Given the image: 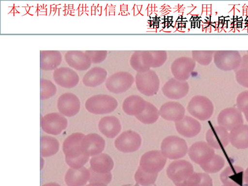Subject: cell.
Segmentation results:
<instances>
[{
    "mask_svg": "<svg viewBox=\"0 0 248 186\" xmlns=\"http://www.w3.org/2000/svg\"><path fill=\"white\" fill-rule=\"evenodd\" d=\"M84 136L82 133H75L66 138L63 142L65 162L71 169L82 168L89 160L90 156L85 154L82 147Z\"/></svg>",
    "mask_w": 248,
    "mask_h": 186,
    "instance_id": "cell-1",
    "label": "cell"
},
{
    "mask_svg": "<svg viewBox=\"0 0 248 186\" xmlns=\"http://www.w3.org/2000/svg\"><path fill=\"white\" fill-rule=\"evenodd\" d=\"M117 100L107 94L94 95L87 100L85 107L94 114H106L112 112L118 107Z\"/></svg>",
    "mask_w": 248,
    "mask_h": 186,
    "instance_id": "cell-2",
    "label": "cell"
},
{
    "mask_svg": "<svg viewBox=\"0 0 248 186\" xmlns=\"http://www.w3.org/2000/svg\"><path fill=\"white\" fill-rule=\"evenodd\" d=\"M162 154L171 160L183 158L188 151V147L185 140L176 136H170L165 138L161 146Z\"/></svg>",
    "mask_w": 248,
    "mask_h": 186,
    "instance_id": "cell-3",
    "label": "cell"
},
{
    "mask_svg": "<svg viewBox=\"0 0 248 186\" xmlns=\"http://www.w3.org/2000/svg\"><path fill=\"white\" fill-rule=\"evenodd\" d=\"M136 85L141 93L147 96H152L158 93L160 81L156 74L149 70L137 75Z\"/></svg>",
    "mask_w": 248,
    "mask_h": 186,
    "instance_id": "cell-4",
    "label": "cell"
},
{
    "mask_svg": "<svg viewBox=\"0 0 248 186\" xmlns=\"http://www.w3.org/2000/svg\"><path fill=\"white\" fill-rule=\"evenodd\" d=\"M41 127L47 134L57 136L67 128L68 122L62 114L51 113L46 114L41 119Z\"/></svg>",
    "mask_w": 248,
    "mask_h": 186,
    "instance_id": "cell-5",
    "label": "cell"
},
{
    "mask_svg": "<svg viewBox=\"0 0 248 186\" xmlns=\"http://www.w3.org/2000/svg\"><path fill=\"white\" fill-rule=\"evenodd\" d=\"M167 159L158 150L151 151L145 153L141 156L140 167L147 173H158L166 165Z\"/></svg>",
    "mask_w": 248,
    "mask_h": 186,
    "instance_id": "cell-6",
    "label": "cell"
},
{
    "mask_svg": "<svg viewBox=\"0 0 248 186\" xmlns=\"http://www.w3.org/2000/svg\"><path fill=\"white\" fill-rule=\"evenodd\" d=\"M193 173V165L186 160L173 161L167 170L168 177L176 186L185 182Z\"/></svg>",
    "mask_w": 248,
    "mask_h": 186,
    "instance_id": "cell-7",
    "label": "cell"
},
{
    "mask_svg": "<svg viewBox=\"0 0 248 186\" xmlns=\"http://www.w3.org/2000/svg\"><path fill=\"white\" fill-rule=\"evenodd\" d=\"M187 109L191 115L204 121L211 118L214 108L212 103L207 98L195 96L189 103Z\"/></svg>",
    "mask_w": 248,
    "mask_h": 186,
    "instance_id": "cell-8",
    "label": "cell"
},
{
    "mask_svg": "<svg viewBox=\"0 0 248 186\" xmlns=\"http://www.w3.org/2000/svg\"><path fill=\"white\" fill-rule=\"evenodd\" d=\"M134 82V78L127 72H118L108 77L106 86L109 92L113 93H125L130 89Z\"/></svg>",
    "mask_w": 248,
    "mask_h": 186,
    "instance_id": "cell-9",
    "label": "cell"
},
{
    "mask_svg": "<svg viewBox=\"0 0 248 186\" xmlns=\"http://www.w3.org/2000/svg\"><path fill=\"white\" fill-rule=\"evenodd\" d=\"M116 149L123 153H132L139 150L141 145V138L132 131L124 132L114 142Z\"/></svg>",
    "mask_w": 248,
    "mask_h": 186,
    "instance_id": "cell-10",
    "label": "cell"
},
{
    "mask_svg": "<svg viewBox=\"0 0 248 186\" xmlns=\"http://www.w3.org/2000/svg\"><path fill=\"white\" fill-rule=\"evenodd\" d=\"M57 107L62 115L68 117H74L80 111V100L73 93H65L61 95L57 100Z\"/></svg>",
    "mask_w": 248,
    "mask_h": 186,
    "instance_id": "cell-11",
    "label": "cell"
},
{
    "mask_svg": "<svg viewBox=\"0 0 248 186\" xmlns=\"http://www.w3.org/2000/svg\"><path fill=\"white\" fill-rule=\"evenodd\" d=\"M188 155L195 163L202 166L207 163L216 154L213 148L207 143L200 141L190 146Z\"/></svg>",
    "mask_w": 248,
    "mask_h": 186,
    "instance_id": "cell-12",
    "label": "cell"
},
{
    "mask_svg": "<svg viewBox=\"0 0 248 186\" xmlns=\"http://www.w3.org/2000/svg\"><path fill=\"white\" fill-rule=\"evenodd\" d=\"M53 78L57 85L66 89L75 88L79 82L78 73L69 67H61L56 69L53 73Z\"/></svg>",
    "mask_w": 248,
    "mask_h": 186,
    "instance_id": "cell-13",
    "label": "cell"
},
{
    "mask_svg": "<svg viewBox=\"0 0 248 186\" xmlns=\"http://www.w3.org/2000/svg\"><path fill=\"white\" fill-rule=\"evenodd\" d=\"M206 140L214 149L220 150L226 147L230 143V136L228 131L221 126L214 127L207 131Z\"/></svg>",
    "mask_w": 248,
    "mask_h": 186,
    "instance_id": "cell-14",
    "label": "cell"
},
{
    "mask_svg": "<svg viewBox=\"0 0 248 186\" xmlns=\"http://www.w3.org/2000/svg\"><path fill=\"white\" fill-rule=\"evenodd\" d=\"M243 118L241 112L237 109L228 108L224 109L218 117L219 125L227 131H232L242 125Z\"/></svg>",
    "mask_w": 248,
    "mask_h": 186,
    "instance_id": "cell-15",
    "label": "cell"
},
{
    "mask_svg": "<svg viewBox=\"0 0 248 186\" xmlns=\"http://www.w3.org/2000/svg\"><path fill=\"white\" fill-rule=\"evenodd\" d=\"M64 59L71 68L78 71L87 70L92 64L90 57L82 51H68L64 55Z\"/></svg>",
    "mask_w": 248,
    "mask_h": 186,
    "instance_id": "cell-16",
    "label": "cell"
},
{
    "mask_svg": "<svg viewBox=\"0 0 248 186\" xmlns=\"http://www.w3.org/2000/svg\"><path fill=\"white\" fill-rule=\"evenodd\" d=\"M82 147L86 155L94 156L102 154L106 147V141L96 133H90L85 135L82 141Z\"/></svg>",
    "mask_w": 248,
    "mask_h": 186,
    "instance_id": "cell-17",
    "label": "cell"
},
{
    "mask_svg": "<svg viewBox=\"0 0 248 186\" xmlns=\"http://www.w3.org/2000/svg\"><path fill=\"white\" fill-rule=\"evenodd\" d=\"M163 93L171 99H179L185 97L188 93L189 86L187 82H179L171 79L164 86Z\"/></svg>",
    "mask_w": 248,
    "mask_h": 186,
    "instance_id": "cell-18",
    "label": "cell"
},
{
    "mask_svg": "<svg viewBox=\"0 0 248 186\" xmlns=\"http://www.w3.org/2000/svg\"><path fill=\"white\" fill-rule=\"evenodd\" d=\"M176 130L185 137L192 138L197 136L201 131L200 123L192 117L186 116L175 122Z\"/></svg>",
    "mask_w": 248,
    "mask_h": 186,
    "instance_id": "cell-19",
    "label": "cell"
},
{
    "mask_svg": "<svg viewBox=\"0 0 248 186\" xmlns=\"http://www.w3.org/2000/svg\"><path fill=\"white\" fill-rule=\"evenodd\" d=\"M89 170L83 168L78 169H69L65 175V183L68 186H85L89 181Z\"/></svg>",
    "mask_w": 248,
    "mask_h": 186,
    "instance_id": "cell-20",
    "label": "cell"
},
{
    "mask_svg": "<svg viewBox=\"0 0 248 186\" xmlns=\"http://www.w3.org/2000/svg\"><path fill=\"white\" fill-rule=\"evenodd\" d=\"M131 65L133 69L140 73L150 70L154 66V56L149 51H137L133 54L131 59Z\"/></svg>",
    "mask_w": 248,
    "mask_h": 186,
    "instance_id": "cell-21",
    "label": "cell"
},
{
    "mask_svg": "<svg viewBox=\"0 0 248 186\" xmlns=\"http://www.w3.org/2000/svg\"><path fill=\"white\" fill-rule=\"evenodd\" d=\"M100 132L108 138H115L122 130L120 121L114 116L103 117L98 123Z\"/></svg>",
    "mask_w": 248,
    "mask_h": 186,
    "instance_id": "cell-22",
    "label": "cell"
},
{
    "mask_svg": "<svg viewBox=\"0 0 248 186\" xmlns=\"http://www.w3.org/2000/svg\"><path fill=\"white\" fill-rule=\"evenodd\" d=\"M185 109L182 105L178 102H168L160 108V115L167 121L178 122L182 119Z\"/></svg>",
    "mask_w": 248,
    "mask_h": 186,
    "instance_id": "cell-23",
    "label": "cell"
},
{
    "mask_svg": "<svg viewBox=\"0 0 248 186\" xmlns=\"http://www.w3.org/2000/svg\"><path fill=\"white\" fill-rule=\"evenodd\" d=\"M222 183L228 186H243L244 172L241 167L233 166L228 167L221 174Z\"/></svg>",
    "mask_w": 248,
    "mask_h": 186,
    "instance_id": "cell-24",
    "label": "cell"
},
{
    "mask_svg": "<svg viewBox=\"0 0 248 186\" xmlns=\"http://www.w3.org/2000/svg\"><path fill=\"white\" fill-rule=\"evenodd\" d=\"M62 55L57 50L41 51V68L44 71L55 70L62 63Z\"/></svg>",
    "mask_w": 248,
    "mask_h": 186,
    "instance_id": "cell-25",
    "label": "cell"
},
{
    "mask_svg": "<svg viewBox=\"0 0 248 186\" xmlns=\"http://www.w3.org/2000/svg\"><path fill=\"white\" fill-rule=\"evenodd\" d=\"M90 169L97 173H110L114 167L112 159L105 154L93 156L90 159Z\"/></svg>",
    "mask_w": 248,
    "mask_h": 186,
    "instance_id": "cell-26",
    "label": "cell"
},
{
    "mask_svg": "<svg viewBox=\"0 0 248 186\" xmlns=\"http://www.w3.org/2000/svg\"><path fill=\"white\" fill-rule=\"evenodd\" d=\"M107 71L101 67L90 69L83 76V83L86 87L95 88L103 84L107 79Z\"/></svg>",
    "mask_w": 248,
    "mask_h": 186,
    "instance_id": "cell-27",
    "label": "cell"
},
{
    "mask_svg": "<svg viewBox=\"0 0 248 186\" xmlns=\"http://www.w3.org/2000/svg\"><path fill=\"white\" fill-rule=\"evenodd\" d=\"M146 103L144 99L140 96H131L125 99L123 104V109L128 115L137 116L144 110Z\"/></svg>",
    "mask_w": 248,
    "mask_h": 186,
    "instance_id": "cell-28",
    "label": "cell"
},
{
    "mask_svg": "<svg viewBox=\"0 0 248 186\" xmlns=\"http://www.w3.org/2000/svg\"><path fill=\"white\" fill-rule=\"evenodd\" d=\"M230 141L233 147L237 149L248 148V126L242 125L231 131Z\"/></svg>",
    "mask_w": 248,
    "mask_h": 186,
    "instance_id": "cell-29",
    "label": "cell"
},
{
    "mask_svg": "<svg viewBox=\"0 0 248 186\" xmlns=\"http://www.w3.org/2000/svg\"><path fill=\"white\" fill-rule=\"evenodd\" d=\"M60 149V144L55 138L43 136L41 138V155L47 158L57 154Z\"/></svg>",
    "mask_w": 248,
    "mask_h": 186,
    "instance_id": "cell-30",
    "label": "cell"
},
{
    "mask_svg": "<svg viewBox=\"0 0 248 186\" xmlns=\"http://www.w3.org/2000/svg\"><path fill=\"white\" fill-rule=\"evenodd\" d=\"M190 59L187 58H180L176 60L171 65V72L175 78L180 80L187 79L189 76L187 75L191 70H189V61Z\"/></svg>",
    "mask_w": 248,
    "mask_h": 186,
    "instance_id": "cell-31",
    "label": "cell"
},
{
    "mask_svg": "<svg viewBox=\"0 0 248 186\" xmlns=\"http://www.w3.org/2000/svg\"><path fill=\"white\" fill-rule=\"evenodd\" d=\"M176 186H213V181L207 174L193 173L185 182Z\"/></svg>",
    "mask_w": 248,
    "mask_h": 186,
    "instance_id": "cell-32",
    "label": "cell"
},
{
    "mask_svg": "<svg viewBox=\"0 0 248 186\" xmlns=\"http://www.w3.org/2000/svg\"><path fill=\"white\" fill-rule=\"evenodd\" d=\"M158 109L150 103L147 102L144 110L136 117L140 122L145 124H152L158 120L159 116Z\"/></svg>",
    "mask_w": 248,
    "mask_h": 186,
    "instance_id": "cell-33",
    "label": "cell"
},
{
    "mask_svg": "<svg viewBox=\"0 0 248 186\" xmlns=\"http://www.w3.org/2000/svg\"><path fill=\"white\" fill-rule=\"evenodd\" d=\"M225 161L220 155H215L213 158L201 166L203 170L207 173H217L222 169L225 166Z\"/></svg>",
    "mask_w": 248,
    "mask_h": 186,
    "instance_id": "cell-34",
    "label": "cell"
},
{
    "mask_svg": "<svg viewBox=\"0 0 248 186\" xmlns=\"http://www.w3.org/2000/svg\"><path fill=\"white\" fill-rule=\"evenodd\" d=\"M157 176L158 173H147L139 167L135 174V180L138 184L142 186H151L155 183Z\"/></svg>",
    "mask_w": 248,
    "mask_h": 186,
    "instance_id": "cell-35",
    "label": "cell"
},
{
    "mask_svg": "<svg viewBox=\"0 0 248 186\" xmlns=\"http://www.w3.org/2000/svg\"><path fill=\"white\" fill-rule=\"evenodd\" d=\"M41 99H48L55 96L57 93L56 85L51 80L46 79H41Z\"/></svg>",
    "mask_w": 248,
    "mask_h": 186,
    "instance_id": "cell-36",
    "label": "cell"
},
{
    "mask_svg": "<svg viewBox=\"0 0 248 186\" xmlns=\"http://www.w3.org/2000/svg\"><path fill=\"white\" fill-rule=\"evenodd\" d=\"M90 172V178L89 183H98L108 185L111 183L112 180V174L108 173H97L93 170L89 169Z\"/></svg>",
    "mask_w": 248,
    "mask_h": 186,
    "instance_id": "cell-37",
    "label": "cell"
},
{
    "mask_svg": "<svg viewBox=\"0 0 248 186\" xmlns=\"http://www.w3.org/2000/svg\"><path fill=\"white\" fill-rule=\"evenodd\" d=\"M85 53L90 57L92 63H102L107 59L108 51L105 50H87Z\"/></svg>",
    "mask_w": 248,
    "mask_h": 186,
    "instance_id": "cell-38",
    "label": "cell"
},
{
    "mask_svg": "<svg viewBox=\"0 0 248 186\" xmlns=\"http://www.w3.org/2000/svg\"><path fill=\"white\" fill-rule=\"evenodd\" d=\"M237 106L246 116H248V92L242 93L237 99Z\"/></svg>",
    "mask_w": 248,
    "mask_h": 186,
    "instance_id": "cell-39",
    "label": "cell"
},
{
    "mask_svg": "<svg viewBox=\"0 0 248 186\" xmlns=\"http://www.w3.org/2000/svg\"><path fill=\"white\" fill-rule=\"evenodd\" d=\"M85 186H107V185L103 184L90 183L89 184Z\"/></svg>",
    "mask_w": 248,
    "mask_h": 186,
    "instance_id": "cell-40",
    "label": "cell"
},
{
    "mask_svg": "<svg viewBox=\"0 0 248 186\" xmlns=\"http://www.w3.org/2000/svg\"><path fill=\"white\" fill-rule=\"evenodd\" d=\"M244 179L246 183L248 185V168L246 170L244 174Z\"/></svg>",
    "mask_w": 248,
    "mask_h": 186,
    "instance_id": "cell-41",
    "label": "cell"
},
{
    "mask_svg": "<svg viewBox=\"0 0 248 186\" xmlns=\"http://www.w3.org/2000/svg\"><path fill=\"white\" fill-rule=\"evenodd\" d=\"M42 186H61L58 184L55 183H50L44 184Z\"/></svg>",
    "mask_w": 248,
    "mask_h": 186,
    "instance_id": "cell-42",
    "label": "cell"
},
{
    "mask_svg": "<svg viewBox=\"0 0 248 186\" xmlns=\"http://www.w3.org/2000/svg\"><path fill=\"white\" fill-rule=\"evenodd\" d=\"M41 169H42L44 168V160L42 158L41 159Z\"/></svg>",
    "mask_w": 248,
    "mask_h": 186,
    "instance_id": "cell-43",
    "label": "cell"
},
{
    "mask_svg": "<svg viewBox=\"0 0 248 186\" xmlns=\"http://www.w3.org/2000/svg\"><path fill=\"white\" fill-rule=\"evenodd\" d=\"M231 20L230 16H227L225 17V21H229Z\"/></svg>",
    "mask_w": 248,
    "mask_h": 186,
    "instance_id": "cell-44",
    "label": "cell"
},
{
    "mask_svg": "<svg viewBox=\"0 0 248 186\" xmlns=\"http://www.w3.org/2000/svg\"><path fill=\"white\" fill-rule=\"evenodd\" d=\"M123 186H139L138 184H136V185H124Z\"/></svg>",
    "mask_w": 248,
    "mask_h": 186,
    "instance_id": "cell-45",
    "label": "cell"
},
{
    "mask_svg": "<svg viewBox=\"0 0 248 186\" xmlns=\"http://www.w3.org/2000/svg\"><path fill=\"white\" fill-rule=\"evenodd\" d=\"M248 186V185H244V186Z\"/></svg>",
    "mask_w": 248,
    "mask_h": 186,
    "instance_id": "cell-46",
    "label": "cell"
},
{
    "mask_svg": "<svg viewBox=\"0 0 248 186\" xmlns=\"http://www.w3.org/2000/svg\"><path fill=\"white\" fill-rule=\"evenodd\" d=\"M227 186V185H224V186Z\"/></svg>",
    "mask_w": 248,
    "mask_h": 186,
    "instance_id": "cell-47",
    "label": "cell"
}]
</instances>
